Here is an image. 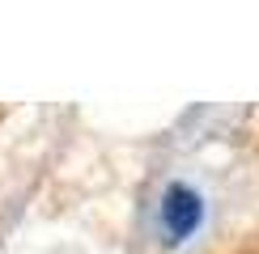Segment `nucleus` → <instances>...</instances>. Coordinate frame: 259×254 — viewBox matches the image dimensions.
<instances>
[{"instance_id":"obj_1","label":"nucleus","mask_w":259,"mask_h":254,"mask_svg":"<svg viewBox=\"0 0 259 254\" xmlns=\"http://www.w3.org/2000/svg\"><path fill=\"white\" fill-rule=\"evenodd\" d=\"M200 216H204V204L191 186H170L166 199H161V229H166L170 241H183L200 229Z\"/></svg>"}]
</instances>
